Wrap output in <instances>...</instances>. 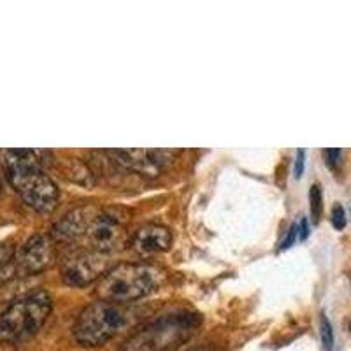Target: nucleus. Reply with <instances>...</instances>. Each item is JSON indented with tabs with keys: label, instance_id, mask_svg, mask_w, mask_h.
<instances>
[{
	"label": "nucleus",
	"instance_id": "15",
	"mask_svg": "<svg viewBox=\"0 0 351 351\" xmlns=\"http://www.w3.org/2000/svg\"><path fill=\"white\" fill-rule=\"evenodd\" d=\"M324 156H325V160H327L328 167H332V169H334L335 165L339 164L341 156H343V149H339V148H330V149H325V152H324Z\"/></svg>",
	"mask_w": 351,
	"mask_h": 351
},
{
	"label": "nucleus",
	"instance_id": "6",
	"mask_svg": "<svg viewBox=\"0 0 351 351\" xmlns=\"http://www.w3.org/2000/svg\"><path fill=\"white\" fill-rule=\"evenodd\" d=\"M128 313L120 304L99 302L84 307L74 324V337L83 346H102L128 325Z\"/></svg>",
	"mask_w": 351,
	"mask_h": 351
},
{
	"label": "nucleus",
	"instance_id": "11",
	"mask_svg": "<svg viewBox=\"0 0 351 351\" xmlns=\"http://www.w3.org/2000/svg\"><path fill=\"white\" fill-rule=\"evenodd\" d=\"M14 274V252L11 246L0 244V285Z\"/></svg>",
	"mask_w": 351,
	"mask_h": 351
},
{
	"label": "nucleus",
	"instance_id": "12",
	"mask_svg": "<svg viewBox=\"0 0 351 351\" xmlns=\"http://www.w3.org/2000/svg\"><path fill=\"white\" fill-rule=\"evenodd\" d=\"M309 202H311V218L313 223H318L324 213V197H322V186L313 184L309 190Z\"/></svg>",
	"mask_w": 351,
	"mask_h": 351
},
{
	"label": "nucleus",
	"instance_id": "7",
	"mask_svg": "<svg viewBox=\"0 0 351 351\" xmlns=\"http://www.w3.org/2000/svg\"><path fill=\"white\" fill-rule=\"evenodd\" d=\"M109 271L108 260L102 253L81 250L67 256L62 263V276L71 287H86Z\"/></svg>",
	"mask_w": 351,
	"mask_h": 351
},
{
	"label": "nucleus",
	"instance_id": "10",
	"mask_svg": "<svg viewBox=\"0 0 351 351\" xmlns=\"http://www.w3.org/2000/svg\"><path fill=\"white\" fill-rule=\"evenodd\" d=\"M172 244V234L162 225H146L132 237V247L141 255H155L167 252Z\"/></svg>",
	"mask_w": 351,
	"mask_h": 351
},
{
	"label": "nucleus",
	"instance_id": "9",
	"mask_svg": "<svg viewBox=\"0 0 351 351\" xmlns=\"http://www.w3.org/2000/svg\"><path fill=\"white\" fill-rule=\"evenodd\" d=\"M20 265L25 272L36 274V272L48 269L55 260V252H53L51 241L46 236H34L25 243L21 247Z\"/></svg>",
	"mask_w": 351,
	"mask_h": 351
},
{
	"label": "nucleus",
	"instance_id": "1",
	"mask_svg": "<svg viewBox=\"0 0 351 351\" xmlns=\"http://www.w3.org/2000/svg\"><path fill=\"white\" fill-rule=\"evenodd\" d=\"M53 237L62 243H83L84 250L97 253H112L123 250L128 234L121 219L108 209L83 206L67 213L53 227Z\"/></svg>",
	"mask_w": 351,
	"mask_h": 351
},
{
	"label": "nucleus",
	"instance_id": "3",
	"mask_svg": "<svg viewBox=\"0 0 351 351\" xmlns=\"http://www.w3.org/2000/svg\"><path fill=\"white\" fill-rule=\"evenodd\" d=\"M162 281V271L148 263H120L100 278L95 293L106 302L125 304L153 293Z\"/></svg>",
	"mask_w": 351,
	"mask_h": 351
},
{
	"label": "nucleus",
	"instance_id": "14",
	"mask_svg": "<svg viewBox=\"0 0 351 351\" xmlns=\"http://www.w3.org/2000/svg\"><path fill=\"white\" fill-rule=\"evenodd\" d=\"M332 225H334L335 230H343L346 227V211L341 204H335L334 209H332V218H330Z\"/></svg>",
	"mask_w": 351,
	"mask_h": 351
},
{
	"label": "nucleus",
	"instance_id": "2",
	"mask_svg": "<svg viewBox=\"0 0 351 351\" xmlns=\"http://www.w3.org/2000/svg\"><path fill=\"white\" fill-rule=\"evenodd\" d=\"M48 158L49 153L39 149H9L4 153L8 181L25 204L39 213L53 211L60 199L56 183L43 171Z\"/></svg>",
	"mask_w": 351,
	"mask_h": 351
},
{
	"label": "nucleus",
	"instance_id": "8",
	"mask_svg": "<svg viewBox=\"0 0 351 351\" xmlns=\"http://www.w3.org/2000/svg\"><path fill=\"white\" fill-rule=\"evenodd\" d=\"M109 155L123 167L148 176H155L172 160V153L165 149H116Z\"/></svg>",
	"mask_w": 351,
	"mask_h": 351
},
{
	"label": "nucleus",
	"instance_id": "17",
	"mask_svg": "<svg viewBox=\"0 0 351 351\" xmlns=\"http://www.w3.org/2000/svg\"><path fill=\"white\" fill-rule=\"evenodd\" d=\"M304 160H306V152H304V149H299L295 158V169H293V174H295L297 180L304 174Z\"/></svg>",
	"mask_w": 351,
	"mask_h": 351
},
{
	"label": "nucleus",
	"instance_id": "13",
	"mask_svg": "<svg viewBox=\"0 0 351 351\" xmlns=\"http://www.w3.org/2000/svg\"><path fill=\"white\" fill-rule=\"evenodd\" d=\"M319 335H322L325 351L334 350V330H332V324L325 315H322V318H319Z\"/></svg>",
	"mask_w": 351,
	"mask_h": 351
},
{
	"label": "nucleus",
	"instance_id": "5",
	"mask_svg": "<svg viewBox=\"0 0 351 351\" xmlns=\"http://www.w3.org/2000/svg\"><path fill=\"white\" fill-rule=\"evenodd\" d=\"M51 313V299L46 291H34L14 300L0 315V339L8 343H23L46 324Z\"/></svg>",
	"mask_w": 351,
	"mask_h": 351
},
{
	"label": "nucleus",
	"instance_id": "18",
	"mask_svg": "<svg viewBox=\"0 0 351 351\" xmlns=\"http://www.w3.org/2000/svg\"><path fill=\"white\" fill-rule=\"evenodd\" d=\"M309 237V223H307V219L302 218L299 223V239L306 241Z\"/></svg>",
	"mask_w": 351,
	"mask_h": 351
},
{
	"label": "nucleus",
	"instance_id": "19",
	"mask_svg": "<svg viewBox=\"0 0 351 351\" xmlns=\"http://www.w3.org/2000/svg\"><path fill=\"white\" fill-rule=\"evenodd\" d=\"M350 330H351V325H350Z\"/></svg>",
	"mask_w": 351,
	"mask_h": 351
},
{
	"label": "nucleus",
	"instance_id": "4",
	"mask_svg": "<svg viewBox=\"0 0 351 351\" xmlns=\"http://www.w3.org/2000/svg\"><path fill=\"white\" fill-rule=\"evenodd\" d=\"M199 324L200 318L193 313H171L136 332L120 351H174L192 337Z\"/></svg>",
	"mask_w": 351,
	"mask_h": 351
},
{
	"label": "nucleus",
	"instance_id": "16",
	"mask_svg": "<svg viewBox=\"0 0 351 351\" xmlns=\"http://www.w3.org/2000/svg\"><path fill=\"white\" fill-rule=\"evenodd\" d=\"M297 237H299V225L293 223L290 228H288L287 237H285L283 243H281V250H288V247H290L291 244L295 243Z\"/></svg>",
	"mask_w": 351,
	"mask_h": 351
}]
</instances>
